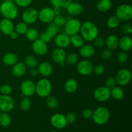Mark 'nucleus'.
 I'll return each instance as SVG.
<instances>
[{
    "label": "nucleus",
    "instance_id": "4c0bfd02",
    "mask_svg": "<svg viewBox=\"0 0 132 132\" xmlns=\"http://www.w3.org/2000/svg\"><path fill=\"white\" fill-rule=\"evenodd\" d=\"M31 107V101L28 97H22L20 102V108L23 111H28Z\"/></svg>",
    "mask_w": 132,
    "mask_h": 132
},
{
    "label": "nucleus",
    "instance_id": "79ce46f5",
    "mask_svg": "<svg viewBox=\"0 0 132 132\" xmlns=\"http://www.w3.org/2000/svg\"><path fill=\"white\" fill-rule=\"evenodd\" d=\"M14 1L17 6L22 8H26L30 5L32 0H14Z\"/></svg>",
    "mask_w": 132,
    "mask_h": 132
},
{
    "label": "nucleus",
    "instance_id": "5701e85b",
    "mask_svg": "<svg viewBox=\"0 0 132 132\" xmlns=\"http://www.w3.org/2000/svg\"><path fill=\"white\" fill-rule=\"evenodd\" d=\"M95 50L94 46L91 45H85L79 48V53L80 55L85 58L92 57L95 54Z\"/></svg>",
    "mask_w": 132,
    "mask_h": 132
},
{
    "label": "nucleus",
    "instance_id": "de8ad7c7",
    "mask_svg": "<svg viewBox=\"0 0 132 132\" xmlns=\"http://www.w3.org/2000/svg\"><path fill=\"white\" fill-rule=\"evenodd\" d=\"M93 41H94V45L95 47L101 48L105 45V40L101 37L97 36Z\"/></svg>",
    "mask_w": 132,
    "mask_h": 132
},
{
    "label": "nucleus",
    "instance_id": "b1692460",
    "mask_svg": "<svg viewBox=\"0 0 132 132\" xmlns=\"http://www.w3.org/2000/svg\"><path fill=\"white\" fill-rule=\"evenodd\" d=\"M105 45L109 50H116L119 47L118 37L115 34L109 35L105 39Z\"/></svg>",
    "mask_w": 132,
    "mask_h": 132
},
{
    "label": "nucleus",
    "instance_id": "9b49d317",
    "mask_svg": "<svg viewBox=\"0 0 132 132\" xmlns=\"http://www.w3.org/2000/svg\"><path fill=\"white\" fill-rule=\"evenodd\" d=\"M94 97L95 100L100 103L107 101L111 97L110 89L106 86H99L94 90Z\"/></svg>",
    "mask_w": 132,
    "mask_h": 132
},
{
    "label": "nucleus",
    "instance_id": "5fc2aeb1",
    "mask_svg": "<svg viewBox=\"0 0 132 132\" xmlns=\"http://www.w3.org/2000/svg\"><path fill=\"white\" fill-rule=\"evenodd\" d=\"M53 10L54 12V14L55 15H59L61 14V8H57V7H54Z\"/></svg>",
    "mask_w": 132,
    "mask_h": 132
},
{
    "label": "nucleus",
    "instance_id": "2f4dec72",
    "mask_svg": "<svg viewBox=\"0 0 132 132\" xmlns=\"http://www.w3.org/2000/svg\"><path fill=\"white\" fill-rule=\"evenodd\" d=\"M24 63L27 66V67L30 68H36L38 65V62H37V59L36 58V57L32 55H28L25 57Z\"/></svg>",
    "mask_w": 132,
    "mask_h": 132
},
{
    "label": "nucleus",
    "instance_id": "aec40b11",
    "mask_svg": "<svg viewBox=\"0 0 132 132\" xmlns=\"http://www.w3.org/2000/svg\"><path fill=\"white\" fill-rule=\"evenodd\" d=\"M66 9L68 14L72 16H76V15H80L82 12L83 6L79 3L72 1Z\"/></svg>",
    "mask_w": 132,
    "mask_h": 132
},
{
    "label": "nucleus",
    "instance_id": "20e7f679",
    "mask_svg": "<svg viewBox=\"0 0 132 132\" xmlns=\"http://www.w3.org/2000/svg\"><path fill=\"white\" fill-rule=\"evenodd\" d=\"M52 84L46 78H42L36 84V94L41 98H45L50 95L51 93Z\"/></svg>",
    "mask_w": 132,
    "mask_h": 132
},
{
    "label": "nucleus",
    "instance_id": "4be33fe9",
    "mask_svg": "<svg viewBox=\"0 0 132 132\" xmlns=\"http://www.w3.org/2000/svg\"><path fill=\"white\" fill-rule=\"evenodd\" d=\"M27 72V66L23 62H17L13 65L12 72L16 77H21L24 76Z\"/></svg>",
    "mask_w": 132,
    "mask_h": 132
},
{
    "label": "nucleus",
    "instance_id": "0eeeda50",
    "mask_svg": "<svg viewBox=\"0 0 132 132\" xmlns=\"http://www.w3.org/2000/svg\"><path fill=\"white\" fill-rule=\"evenodd\" d=\"M131 72L127 68L121 69L117 73L116 79L117 85L120 86H125L128 85L131 79Z\"/></svg>",
    "mask_w": 132,
    "mask_h": 132
},
{
    "label": "nucleus",
    "instance_id": "f704fd0d",
    "mask_svg": "<svg viewBox=\"0 0 132 132\" xmlns=\"http://www.w3.org/2000/svg\"><path fill=\"white\" fill-rule=\"evenodd\" d=\"M79 57L76 53H70L67 55L65 62L69 65H73L78 62Z\"/></svg>",
    "mask_w": 132,
    "mask_h": 132
},
{
    "label": "nucleus",
    "instance_id": "bb28decb",
    "mask_svg": "<svg viewBox=\"0 0 132 132\" xmlns=\"http://www.w3.org/2000/svg\"><path fill=\"white\" fill-rule=\"evenodd\" d=\"M110 96L116 101H121L125 97L123 89L120 86H116L110 89Z\"/></svg>",
    "mask_w": 132,
    "mask_h": 132
},
{
    "label": "nucleus",
    "instance_id": "a878e982",
    "mask_svg": "<svg viewBox=\"0 0 132 132\" xmlns=\"http://www.w3.org/2000/svg\"><path fill=\"white\" fill-rule=\"evenodd\" d=\"M64 88L68 94H73L78 88V82L74 79H69L64 83Z\"/></svg>",
    "mask_w": 132,
    "mask_h": 132
},
{
    "label": "nucleus",
    "instance_id": "4468645a",
    "mask_svg": "<svg viewBox=\"0 0 132 132\" xmlns=\"http://www.w3.org/2000/svg\"><path fill=\"white\" fill-rule=\"evenodd\" d=\"M93 64L88 60L81 61L77 65V72L82 76H88L91 74L93 72Z\"/></svg>",
    "mask_w": 132,
    "mask_h": 132
},
{
    "label": "nucleus",
    "instance_id": "72a5a7b5",
    "mask_svg": "<svg viewBox=\"0 0 132 132\" xmlns=\"http://www.w3.org/2000/svg\"><path fill=\"white\" fill-rule=\"evenodd\" d=\"M28 28V24L23 21L19 22L15 25V27H14V30L19 35L24 34Z\"/></svg>",
    "mask_w": 132,
    "mask_h": 132
},
{
    "label": "nucleus",
    "instance_id": "a19ab883",
    "mask_svg": "<svg viewBox=\"0 0 132 132\" xmlns=\"http://www.w3.org/2000/svg\"><path fill=\"white\" fill-rule=\"evenodd\" d=\"M12 89L9 85L5 84L0 86V92L2 95H10L12 93Z\"/></svg>",
    "mask_w": 132,
    "mask_h": 132
},
{
    "label": "nucleus",
    "instance_id": "ddd939ff",
    "mask_svg": "<svg viewBox=\"0 0 132 132\" xmlns=\"http://www.w3.org/2000/svg\"><path fill=\"white\" fill-rule=\"evenodd\" d=\"M32 49L33 50L34 53L37 55H45L47 53L48 51V46L46 43L44 42L39 38L35 40L32 42Z\"/></svg>",
    "mask_w": 132,
    "mask_h": 132
},
{
    "label": "nucleus",
    "instance_id": "c756f323",
    "mask_svg": "<svg viewBox=\"0 0 132 132\" xmlns=\"http://www.w3.org/2000/svg\"><path fill=\"white\" fill-rule=\"evenodd\" d=\"M24 34H25L26 38L32 42L34 41L35 40L37 39L39 36L38 31L34 28H28Z\"/></svg>",
    "mask_w": 132,
    "mask_h": 132
},
{
    "label": "nucleus",
    "instance_id": "7c9ffc66",
    "mask_svg": "<svg viewBox=\"0 0 132 132\" xmlns=\"http://www.w3.org/2000/svg\"><path fill=\"white\" fill-rule=\"evenodd\" d=\"M12 119L10 115L6 112H2L0 113V125L3 127H8L10 125Z\"/></svg>",
    "mask_w": 132,
    "mask_h": 132
},
{
    "label": "nucleus",
    "instance_id": "a18cd8bd",
    "mask_svg": "<svg viewBox=\"0 0 132 132\" xmlns=\"http://www.w3.org/2000/svg\"><path fill=\"white\" fill-rule=\"evenodd\" d=\"M104 71H105V68H104V66L102 64H97L93 68V72L97 76L103 75Z\"/></svg>",
    "mask_w": 132,
    "mask_h": 132
},
{
    "label": "nucleus",
    "instance_id": "37998d69",
    "mask_svg": "<svg viewBox=\"0 0 132 132\" xmlns=\"http://www.w3.org/2000/svg\"><path fill=\"white\" fill-rule=\"evenodd\" d=\"M66 120L68 124H73L76 121L77 116L76 114L73 112H69L67 113L65 116Z\"/></svg>",
    "mask_w": 132,
    "mask_h": 132
},
{
    "label": "nucleus",
    "instance_id": "58836bf2",
    "mask_svg": "<svg viewBox=\"0 0 132 132\" xmlns=\"http://www.w3.org/2000/svg\"><path fill=\"white\" fill-rule=\"evenodd\" d=\"M66 21H67L66 18L63 15L59 14V15H55L52 22L55 25L57 26L58 27H63L64 25V24L66 23Z\"/></svg>",
    "mask_w": 132,
    "mask_h": 132
},
{
    "label": "nucleus",
    "instance_id": "39448f33",
    "mask_svg": "<svg viewBox=\"0 0 132 132\" xmlns=\"http://www.w3.org/2000/svg\"><path fill=\"white\" fill-rule=\"evenodd\" d=\"M116 16L120 21H128L132 18V6L128 4H122L117 8Z\"/></svg>",
    "mask_w": 132,
    "mask_h": 132
},
{
    "label": "nucleus",
    "instance_id": "a211bd4d",
    "mask_svg": "<svg viewBox=\"0 0 132 132\" xmlns=\"http://www.w3.org/2000/svg\"><path fill=\"white\" fill-rule=\"evenodd\" d=\"M0 30L3 34L9 36L14 31V25L10 19L4 18L0 21Z\"/></svg>",
    "mask_w": 132,
    "mask_h": 132
},
{
    "label": "nucleus",
    "instance_id": "cd10ccee",
    "mask_svg": "<svg viewBox=\"0 0 132 132\" xmlns=\"http://www.w3.org/2000/svg\"><path fill=\"white\" fill-rule=\"evenodd\" d=\"M112 6L111 0H99L97 3V9L101 12H106L109 11Z\"/></svg>",
    "mask_w": 132,
    "mask_h": 132
},
{
    "label": "nucleus",
    "instance_id": "6ab92c4d",
    "mask_svg": "<svg viewBox=\"0 0 132 132\" xmlns=\"http://www.w3.org/2000/svg\"><path fill=\"white\" fill-rule=\"evenodd\" d=\"M37 70L39 74L46 77L52 73L53 67L52 64L48 62H42L37 65Z\"/></svg>",
    "mask_w": 132,
    "mask_h": 132
},
{
    "label": "nucleus",
    "instance_id": "13d9d810",
    "mask_svg": "<svg viewBox=\"0 0 132 132\" xmlns=\"http://www.w3.org/2000/svg\"><path fill=\"white\" fill-rule=\"evenodd\" d=\"M49 132H58V131H50Z\"/></svg>",
    "mask_w": 132,
    "mask_h": 132
},
{
    "label": "nucleus",
    "instance_id": "6e6552de",
    "mask_svg": "<svg viewBox=\"0 0 132 132\" xmlns=\"http://www.w3.org/2000/svg\"><path fill=\"white\" fill-rule=\"evenodd\" d=\"M22 19L27 24H32L38 20V10L35 8L29 7L22 14Z\"/></svg>",
    "mask_w": 132,
    "mask_h": 132
},
{
    "label": "nucleus",
    "instance_id": "864d4df0",
    "mask_svg": "<svg viewBox=\"0 0 132 132\" xmlns=\"http://www.w3.org/2000/svg\"><path fill=\"white\" fill-rule=\"evenodd\" d=\"M9 36H10V37L11 39L16 40L18 38V37H19V34H18L15 32V31H13V32H12L10 35H9Z\"/></svg>",
    "mask_w": 132,
    "mask_h": 132
},
{
    "label": "nucleus",
    "instance_id": "603ef678",
    "mask_svg": "<svg viewBox=\"0 0 132 132\" xmlns=\"http://www.w3.org/2000/svg\"><path fill=\"white\" fill-rule=\"evenodd\" d=\"M30 74L31 76H32V77H36V76L39 74L37 68H31L30 71Z\"/></svg>",
    "mask_w": 132,
    "mask_h": 132
},
{
    "label": "nucleus",
    "instance_id": "052dcab7",
    "mask_svg": "<svg viewBox=\"0 0 132 132\" xmlns=\"http://www.w3.org/2000/svg\"><path fill=\"white\" fill-rule=\"evenodd\" d=\"M0 86H1V85H0Z\"/></svg>",
    "mask_w": 132,
    "mask_h": 132
},
{
    "label": "nucleus",
    "instance_id": "f257e3e1",
    "mask_svg": "<svg viewBox=\"0 0 132 132\" xmlns=\"http://www.w3.org/2000/svg\"><path fill=\"white\" fill-rule=\"evenodd\" d=\"M79 32L84 40L89 42L94 41L99 34V30L96 24L88 21L81 23Z\"/></svg>",
    "mask_w": 132,
    "mask_h": 132
},
{
    "label": "nucleus",
    "instance_id": "6e6d98bb",
    "mask_svg": "<svg viewBox=\"0 0 132 132\" xmlns=\"http://www.w3.org/2000/svg\"><path fill=\"white\" fill-rule=\"evenodd\" d=\"M72 2V0H65V1H64V5H63V7L64 9H67V7L68 6V5H70V4Z\"/></svg>",
    "mask_w": 132,
    "mask_h": 132
},
{
    "label": "nucleus",
    "instance_id": "e433bc0d",
    "mask_svg": "<svg viewBox=\"0 0 132 132\" xmlns=\"http://www.w3.org/2000/svg\"><path fill=\"white\" fill-rule=\"evenodd\" d=\"M46 103L47 106L51 109H55L58 106L57 99L52 95H48V97H46Z\"/></svg>",
    "mask_w": 132,
    "mask_h": 132
},
{
    "label": "nucleus",
    "instance_id": "4d7b16f0",
    "mask_svg": "<svg viewBox=\"0 0 132 132\" xmlns=\"http://www.w3.org/2000/svg\"><path fill=\"white\" fill-rule=\"evenodd\" d=\"M3 1H14V0H3Z\"/></svg>",
    "mask_w": 132,
    "mask_h": 132
},
{
    "label": "nucleus",
    "instance_id": "49530a36",
    "mask_svg": "<svg viewBox=\"0 0 132 132\" xmlns=\"http://www.w3.org/2000/svg\"><path fill=\"white\" fill-rule=\"evenodd\" d=\"M128 56L126 52H121L117 55V60L121 63H125L128 61Z\"/></svg>",
    "mask_w": 132,
    "mask_h": 132
},
{
    "label": "nucleus",
    "instance_id": "ea45409f",
    "mask_svg": "<svg viewBox=\"0 0 132 132\" xmlns=\"http://www.w3.org/2000/svg\"><path fill=\"white\" fill-rule=\"evenodd\" d=\"M117 86V81H116V77H109L106 79L104 82V86L109 89H112V88Z\"/></svg>",
    "mask_w": 132,
    "mask_h": 132
},
{
    "label": "nucleus",
    "instance_id": "8fccbe9b",
    "mask_svg": "<svg viewBox=\"0 0 132 132\" xmlns=\"http://www.w3.org/2000/svg\"><path fill=\"white\" fill-rule=\"evenodd\" d=\"M49 1L54 7L61 9L63 7L65 0H49Z\"/></svg>",
    "mask_w": 132,
    "mask_h": 132
},
{
    "label": "nucleus",
    "instance_id": "dca6fc26",
    "mask_svg": "<svg viewBox=\"0 0 132 132\" xmlns=\"http://www.w3.org/2000/svg\"><path fill=\"white\" fill-rule=\"evenodd\" d=\"M54 43L57 48H66L70 45V37L65 33L57 34L54 37Z\"/></svg>",
    "mask_w": 132,
    "mask_h": 132
},
{
    "label": "nucleus",
    "instance_id": "2eb2a0df",
    "mask_svg": "<svg viewBox=\"0 0 132 132\" xmlns=\"http://www.w3.org/2000/svg\"><path fill=\"white\" fill-rule=\"evenodd\" d=\"M51 125L57 129H63L68 125L65 116L61 113H55L50 118Z\"/></svg>",
    "mask_w": 132,
    "mask_h": 132
},
{
    "label": "nucleus",
    "instance_id": "f03ea898",
    "mask_svg": "<svg viewBox=\"0 0 132 132\" xmlns=\"http://www.w3.org/2000/svg\"><path fill=\"white\" fill-rule=\"evenodd\" d=\"M0 12L4 18L13 19L18 15V9L14 1H3L0 5Z\"/></svg>",
    "mask_w": 132,
    "mask_h": 132
},
{
    "label": "nucleus",
    "instance_id": "c03bdc74",
    "mask_svg": "<svg viewBox=\"0 0 132 132\" xmlns=\"http://www.w3.org/2000/svg\"><path fill=\"white\" fill-rule=\"evenodd\" d=\"M121 31L124 34L128 36L131 35L132 34V26L130 23H126V24H123L121 27Z\"/></svg>",
    "mask_w": 132,
    "mask_h": 132
},
{
    "label": "nucleus",
    "instance_id": "f3484780",
    "mask_svg": "<svg viewBox=\"0 0 132 132\" xmlns=\"http://www.w3.org/2000/svg\"><path fill=\"white\" fill-rule=\"evenodd\" d=\"M66 56H67V53L65 50L60 48H57L52 52V58L54 63L60 64L61 67H64Z\"/></svg>",
    "mask_w": 132,
    "mask_h": 132
},
{
    "label": "nucleus",
    "instance_id": "423d86ee",
    "mask_svg": "<svg viewBox=\"0 0 132 132\" xmlns=\"http://www.w3.org/2000/svg\"><path fill=\"white\" fill-rule=\"evenodd\" d=\"M81 26V22L76 18H70L66 21L64 24V33L70 37L73 35L77 34L80 31Z\"/></svg>",
    "mask_w": 132,
    "mask_h": 132
},
{
    "label": "nucleus",
    "instance_id": "f8f14e48",
    "mask_svg": "<svg viewBox=\"0 0 132 132\" xmlns=\"http://www.w3.org/2000/svg\"><path fill=\"white\" fill-rule=\"evenodd\" d=\"M20 89L24 97H30L36 93V84L30 79L24 80L21 84Z\"/></svg>",
    "mask_w": 132,
    "mask_h": 132
},
{
    "label": "nucleus",
    "instance_id": "1a4fd4ad",
    "mask_svg": "<svg viewBox=\"0 0 132 132\" xmlns=\"http://www.w3.org/2000/svg\"><path fill=\"white\" fill-rule=\"evenodd\" d=\"M15 103L9 95H0V111L2 112H10L14 108Z\"/></svg>",
    "mask_w": 132,
    "mask_h": 132
},
{
    "label": "nucleus",
    "instance_id": "c85d7f7f",
    "mask_svg": "<svg viewBox=\"0 0 132 132\" xmlns=\"http://www.w3.org/2000/svg\"><path fill=\"white\" fill-rule=\"evenodd\" d=\"M85 43V40L81 34H75L70 36V44L75 48H79L82 46Z\"/></svg>",
    "mask_w": 132,
    "mask_h": 132
},
{
    "label": "nucleus",
    "instance_id": "412c9836",
    "mask_svg": "<svg viewBox=\"0 0 132 132\" xmlns=\"http://www.w3.org/2000/svg\"><path fill=\"white\" fill-rule=\"evenodd\" d=\"M119 47L122 51L127 52L130 51L132 47V40L129 36H123L121 38L119 39Z\"/></svg>",
    "mask_w": 132,
    "mask_h": 132
},
{
    "label": "nucleus",
    "instance_id": "bf43d9fd",
    "mask_svg": "<svg viewBox=\"0 0 132 132\" xmlns=\"http://www.w3.org/2000/svg\"><path fill=\"white\" fill-rule=\"evenodd\" d=\"M76 1H79V0H76Z\"/></svg>",
    "mask_w": 132,
    "mask_h": 132
},
{
    "label": "nucleus",
    "instance_id": "c9c22d12",
    "mask_svg": "<svg viewBox=\"0 0 132 132\" xmlns=\"http://www.w3.org/2000/svg\"><path fill=\"white\" fill-rule=\"evenodd\" d=\"M120 24V20L116 16V15H113V16L110 17L108 19L106 22V24L108 26V28H116Z\"/></svg>",
    "mask_w": 132,
    "mask_h": 132
},
{
    "label": "nucleus",
    "instance_id": "473e14b6",
    "mask_svg": "<svg viewBox=\"0 0 132 132\" xmlns=\"http://www.w3.org/2000/svg\"><path fill=\"white\" fill-rule=\"evenodd\" d=\"M59 27L55 25L54 23H50V24L48 26L47 28H46V31H45V33L51 38V39H52L57 34V32L59 31Z\"/></svg>",
    "mask_w": 132,
    "mask_h": 132
},
{
    "label": "nucleus",
    "instance_id": "393cba45",
    "mask_svg": "<svg viewBox=\"0 0 132 132\" xmlns=\"http://www.w3.org/2000/svg\"><path fill=\"white\" fill-rule=\"evenodd\" d=\"M3 63L6 66H13L18 62V56L17 54L12 52H8L4 54L2 58Z\"/></svg>",
    "mask_w": 132,
    "mask_h": 132
},
{
    "label": "nucleus",
    "instance_id": "09e8293b",
    "mask_svg": "<svg viewBox=\"0 0 132 132\" xmlns=\"http://www.w3.org/2000/svg\"><path fill=\"white\" fill-rule=\"evenodd\" d=\"M112 55V50H109L108 48L105 49V50H103V52H101L102 59H104V60L105 61L108 60V59H110Z\"/></svg>",
    "mask_w": 132,
    "mask_h": 132
},
{
    "label": "nucleus",
    "instance_id": "9d476101",
    "mask_svg": "<svg viewBox=\"0 0 132 132\" xmlns=\"http://www.w3.org/2000/svg\"><path fill=\"white\" fill-rule=\"evenodd\" d=\"M55 15L53 9L50 7H44L38 11V19L43 23H52Z\"/></svg>",
    "mask_w": 132,
    "mask_h": 132
},
{
    "label": "nucleus",
    "instance_id": "3c124183",
    "mask_svg": "<svg viewBox=\"0 0 132 132\" xmlns=\"http://www.w3.org/2000/svg\"><path fill=\"white\" fill-rule=\"evenodd\" d=\"M82 117H84L86 119H90L92 117L93 115V111L91 109H89V108H86L85 109L82 111Z\"/></svg>",
    "mask_w": 132,
    "mask_h": 132
},
{
    "label": "nucleus",
    "instance_id": "7ed1b4c3",
    "mask_svg": "<svg viewBox=\"0 0 132 132\" xmlns=\"http://www.w3.org/2000/svg\"><path fill=\"white\" fill-rule=\"evenodd\" d=\"M110 113L106 107L99 106L93 112L92 119L95 124L97 125H105L110 119Z\"/></svg>",
    "mask_w": 132,
    "mask_h": 132
}]
</instances>
